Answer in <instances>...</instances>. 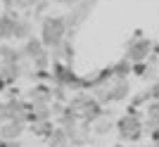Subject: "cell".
Instances as JSON below:
<instances>
[{
    "label": "cell",
    "instance_id": "obj_9",
    "mask_svg": "<svg viewBox=\"0 0 159 147\" xmlns=\"http://www.w3.org/2000/svg\"><path fill=\"white\" fill-rule=\"evenodd\" d=\"M24 60L21 50H14L10 45H0V64H19Z\"/></svg>",
    "mask_w": 159,
    "mask_h": 147
},
{
    "label": "cell",
    "instance_id": "obj_18",
    "mask_svg": "<svg viewBox=\"0 0 159 147\" xmlns=\"http://www.w3.org/2000/svg\"><path fill=\"white\" fill-rule=\"evenodd\" d=\"M5 88H7V81L2 78V76H0V93H2V90H5Z\"/></svg>",
    "mask_w": 159,
    "mask_h": 147
},
{
    "label": "cell",
    "instance_id": "obj_10",
    "mask_svg": "<svg viewBox=\"0 0 159 147\" xmlns=\"http://www.w3.org/2000/svg\"><path fill=\"white\" fill-rule=\"evenodd\" d=\"M31 31H33L31 19L19 17V19H17V26H14V40H24V43H26V40L31 38Z\"/></svg>",
    "mask_w": 159,
    "mask_h": 147
},
{
    "label": "cell",
    "instance_id": "obj_15",
    "mask_svg": "<svg viewBox=\"0 0 159 147\" xmlns=\"http://www.w3.org/2000/svg\"><path fill=\"white\" fill-rule=\"evenodd\" d=\"M109 128H112V121H102V123L98 126V131H95V133H107Z\"/></svg>",
    "mask_w": 159,
    "mask_h": 147
},
{
    "label": "cell",
    "instance_id": "obj_7",
    "mask_svg": "<svg viewBox=\"0 0 159 147\" xmlns=\"http://www.w3.org/2000/svg\"><path fill=\"white\" fill-rule=\"evenodd\" d=\"M29 100L33 105H50L52 102V90H48L45 86H36L33 90H29Z\"/></svg>",
    "mask_w": 159,
    "mask_h": 147
},
{
    "label": "cell",
    "instance_id": "obj_16",
    "mask_svg": "<svg viewBox=\"0 0 159 147\" xmlns=\"http://www.w3.org/2000/svg\"><path fill=\"white\" fill-rule=\"evenodd\" d=\"M150 138H152V142H154V145L159 147V128H154L152 133H150Z\"/></svg>",
    "mask_w": 159,
    "mask_h": 147
},
{
    "label": "cell",
    "instance_id": "obj_12",
    "mask_svg": "<svg viewBox=\"0 0 159 147\" xmlns=\"http://www.w3.org/2000/svg\"><path fill=\"white\" fill-rule=\"evenodd\" d=\"M69 142V133L64 128H55V133L50 135V147H64Z\"/></svg>",
    "mask_w": 159,
    "mask_h": 147
},
{
    "label": "cell",
    "instance_id": "obj_1",
    "mask_svg": "<svg viewBox=\"0 0 159 147\" xmlns=\"http://www.w3.org/2000/svg\"><path fill=\"white\" fill-rule=\"evenodd\" d=\"M66 33H69V24H66V17H45L43 24H40V36L38 38L43 40V45L48 50H57L66 40Z\"/></svg>",
    "mask_w": 159,
    "mask_h": 147
},
{
    "label": "cell",
    "instance_id": "obj_4",
    "mask_svg": "<svg viewBox=\"0 0 159 147\" xmlns=\"http://www.w3.org/2000/svg\"><path fill=\"white\" fill-rule=\"evenodd\" d=\"M152 40L150 38H143V36H138V38H133L131 43H128L126 47V60L131 62V64H138V62H145L147 57H150V52H152Z\"/></svg>",
    "mask_w": 159,
    "mask_h": 147
},
{
    "label": "cell",
    "instance_id": "obj_19",
    "mask_svg": "<svg viewBox=\"0 0 159 147\" xmlns=\"http://www.w3.org/2000/svg\"><path fill=\"white\" fill-rule=\"evenodd\" d=\"M145 147H157V145H154V142H152V145H145Z\"/></svg>",
    "mask_w": 159,
    "mask_h": 147
},
{
    "label": "cell",
    "instance_id": "obj_13",
    "mask_svg": "<svg viewBox=\"0 0 159 147\" xmlns=\"http://www.w3.org/2000/svg\"><path fill=\"white\" fill-rule=\"evenodd\" d=\"M17 10H29V7H36L38 5V0H14L12 2Z\"/></svg>",
    "mask_w": 159,
    "mask_h": 147
},
{
    "label": "cell",
    "instance_id": "obj_6",
    "mask_svg": "<svg viewBox=\"0 0 159 147\" xmlns=\"http://www.w3.org/2000/svg\"><path fill=\"white\" fill-rule=\"evenodd\" d=\"M17 14L5 12L0 14V40H14V26H17Z\"/></svg>",
    "mask_w": 159,
    "mask_h": 147
},
{
    "label": "cell",
    "instance_id": "obj_14",
    "mask_svg": "<svg viewBox=\"0 0 159 147\" xmlns=\"http://www.w3.org/2000/svg\"><path fill=\"white\" fill-rule=\"evenodd\" d=\"M147 95H150V100H159V81H154V86L147 88Z\"/></svg>",
    "mask_w": 159,
    "mask_h": 147
},
{
    "label": "cell",
    "instance_id": "obj_11",
    "mask_svg": "<svg viewBox=\"0 0 159 147\" xmlns=\"http://www.w3.org/2000/svg\"><path fill=\"white\" fill-rule=\"evenodd\" d=\"M31 133L50 138V135L55 133V128H52V123H50V121H36V123H31Z\"/></svg>",
    "mask_w": 159,
    "mask_h": 147
},
{
    "label": "cell",
    "instance_id": "obj_8",
    "mask_svg": "<svg viewBox=\"0 0 159 147\" xmlns=\"http://www.w3.org/2000/svg\"><path fill=\"white\" fill-rule=\"evenodd\" d=\"M52 105H33V109L29 112V121L36 123V121H50L52 116Z\"/></svg>",
    "mask_w": 159,
    "mask_h": 147
},
{
    "label": "cell",
    "instance_id": "obj_17",
    "mask_svg": "<svg viewBox=\"0 0 159 147\" xmlns=\"http://www.w3.org/2000/svg\"><path fill=\"white\" fill-rule=\"evenodd\" d=\"M52 2H60V5H79L81 0H52Z\"/></svg>",
    "mask_w": 159,
    "mask_h": 147
},
{
    "label": "cell",
    "instance_id": "obj_3",
    "mask_svg": "<svg viewBox=\"0 0 159 147\" xmlns=\"http://www.w3.org/2000/svg\"><path fill=\"white\" fill-rule=\"evenodd\" d=\"M21 55H24V57H29V60L33 62V67L38 69V71H45V69H48L50 52H48V47L43 45V40H40V38L31 36V38L24 43V47H21Z\"/></svg>",
    "mask_w": 159,
    "mask_h": 147
},
{
    "label": "cell",
    "instance_id": "obj_5",
    "mask_svg": "<svg viewBox=\"0 0 159 147\" xmlns=\"http://www.w3.org/2000/svg\"><path fill=\"white\" fill-rule=\"evenodd\" d=\"M26 131L24 119H10L0 126V140H19V135Z\"/></svg>",
    "mask_w": 159,
    "mask_h": 147
},
{
    "label": "cell",
    "instance_id": "obj_20",
    "mask_svg": "<svg viewBox=\"0 0 159 147\" xmlns=\"http://www.w3.org/2000/svg\"><path fill=\"white\" fill-rule=\"evenodd\" d=\"M0 76H2V71H0Z\"/></svg>",
    "mask_w": 159,
    "mask_h": 147
},
{
    "label": "cell",
    "instance_id": "obj_2",
    "mask_svg": "<svg viewBox=\"0 0 159 147\" xmlns=\"http://www.w3.org/2000/svg\"><path fill=\"white\" fill-rule=\"evenodd\" d=\"M116 131H119V138L126 142H135L143 135V131H145V123L140 121V114L138 109H128L126 116H121L119 121H116Z\"/></svg>",
    "mask_w": 159,
    "mask_h": 147
}]
</instances>
